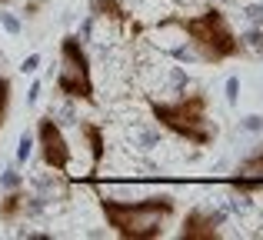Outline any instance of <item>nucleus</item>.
Wrapping results in <instances>:
<instances>
[{"label":"nucleus","mask_w":263,"mask_h":240,"mask_svg":"<svg viewBox=\"0 0 263 240\" xmlns=\"http://www.w3.org/2000/svg\"><path fill=\"white\" fill-rule=\"evenodd\" d=\"M103 224L120 240H160L177 217L174 194H150L140 200H117V197L97 194Z\"/></svg>","instance_id":"obj_1"},{"label":"nucleus","mask_w":263,"mask_h":240,"mask_svg":"<svg viewBox=\"0 0 263 240\" xmlns=\"http://www.w3.org/2000/svg\"><path fill=\"white\" fill-rule=\"evenodd\" d=\"M150 117L160 123L177 140H186L193 147H210L217 140V123L210 120V97L203 90H190L177 100H147Z\"/></svg>","instance_id":"obj_2"},{"label":"nucleus","mask_w":263,"mask_h":240,"mask_svg":"<svg viewBox=\"0 0 263 240\" xmlns=\"http://www.w3.org/2000/svg\"><path fill=\"white\" fill-rule=\"evenodd\" d=\"M174 24L180 27L186 40H190L193 53H197L203 64H227V60L240 57L243 53V40L237 37L230 17H227L220 7H206L200 13H190V17H177Z\"/></svg>","instance_id":"obj_3"},{"label":"nucleus","mask_w":263,"mask_h":240,"mask_svg":"<svg viewBox=\"0 0 263 240\" xmlns=\"http://www.w3.org/2000/svg\"><path fill=\"white\" fill-rule=\"evenodd\" d=\"M57 90L70 100L97 107V87H93V67H90V53L80 44V37L67 33L60 40V67H57Z\"/></svg>","instance_id":"obj_4"},{"label":"nucleus","mask_w":263,"mask_h":240,"mask_svg":"<svg viewBox=\"0 0 263 240\" xmlns=\"http://www.w3.org/2000/svg\"><path fill=\"white\" fill-rule=\"evenodd\" d=\"M37 150H40V160L44 167H50L53 174H67L73 163V147L67 140L64 127L47 114V117L37 120Z\"/></svg>","instance_id":"obj_5"},{"label":"nucleus","mask_w":263,"mask_h":240,"mask_svg":"<svg viewBox=\"0 0 263 240\" xmlns=\"http://www.w3.org/2000/svg\"><path fill=\"white\" fill-rule=\"evenodd\" d=\"M223 237V214L213 207H190L180 217L177 240H220Z\"/></svg>","instance_id":"obj_6"},{"label":"nucleus","mask_w":263,"mask_h":240,"mask_svg":"<svg viewBox=\"0 0 263 240\" xmlns=\"http://www.w3.org/2000/svg\"><path fill=\"white\" fill-rule=\"evenodd\" d=\"M227 183H230L237 194H260L263 190V143L237 163V170L230 174Z\"/></svg>","instance_id":"obj_7"},{"label":"nucleus","mask_w":263,"mask_h":240,"mask_svg":"<svg viewBox=\"0 0 263 240\" xmlns=\"http://www.w3.org/2000/svg\"><path fill=\"white\" fill-rule=\"evenodd\" d=\"M80 137L87 140V150H90V174H97L100 163H103V154H107V137H103V127H100V123L84 120V123H80Z\"/></svg>","instance_id":"obj_8"},{"label":"nucleus","mask_w":263,"mask_h":240,"mask_svg":"<svg viewBox=\"0 0 263 240\" xmlns=\"http://www.w3.org/2000/svg\"><path fill=\"white\" fill-rule=\"evenodd\" d=\"M90 7H93L97 17L110 20L114 27H123V30L130 27V13H127V7H123L120 0H90Z\"/></svg>","instance_id":"obj_9"},{"label":"nucleus","mask_w":263,"mask_h":240,"mask_svg":"<svg viewBox=\"0 0 263 240\" xmlns=\"http://www.w3.org/2000/svg\"><path fill=\"white\" fill-rule=\"evenodd\" d=\"M24 210H27V194H24V190H13V194H7L4 200H0V224L13 227V224L24 217Z\"/></svg>","instance_id":"obj_10"},{"label":"nucleus","mask_w":263,"mask_h":240,"mask_svg":"<svg viewBox=\"0 0 263 240\" xmlns=\"http://www.w3.org/2000/svg\"><path fill=\"white\" fill-rule=\"evenodd\" d=\"M10 104H13V80L0 73V134L7 127V117H10Z\"/></svg>","instance_id":"obj_11"},{"label":"nucleus","mask_w":263,"mask_h":240,"mask_svg":"<svg viewBox=\"0 0 263 240\" xmlns=\"http://www.w3.org/2000/svg\"><path fill=\"white\" fill-rule=\"evenodd\" d=\"M0 4H4V7H7V4H13V0H0Z\"/></svg>","instance_id":"obj_12"}]
</instances>
